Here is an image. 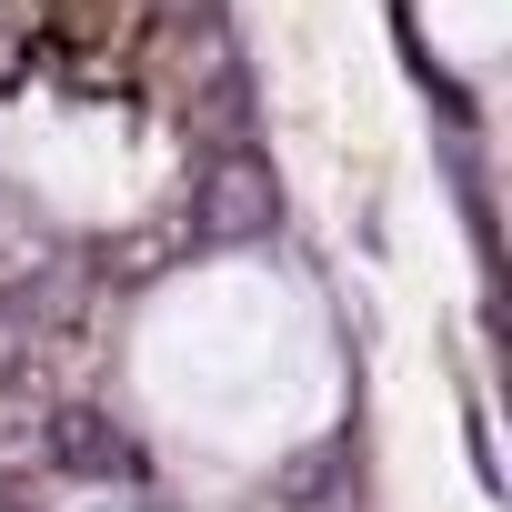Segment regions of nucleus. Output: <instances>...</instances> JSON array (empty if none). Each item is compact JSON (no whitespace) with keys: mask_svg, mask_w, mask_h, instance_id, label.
Segmentation results:
<instances>
[{"mask_svg":"<svg viewBox=\"0 0 512 512\" xmlns=\"http://www.w3.org/2000/svg\"><path fill=\"white\" fill-rule=\"evenodd\" d=\"M282 231V181L262 151H221L191 181V241H272Z\"/></svg>","mask_w":512,"mask_h":512,"instance_id":"f257e3e1","label":"nucleus"},{"mask_svg":"<svg viewBox=\"0 0 512 512\" xmlns=\"http://www.w3.org/2000/svg\"><path fill=\"white\" fill-rule=\"evenodd\" d=\"M41 452H51L61 472H91V482L131 472V442H121V432H111V412H91V402H61V412H41Z\"/></svg>","mask_w":512,"mask_h":512,"instance_id":"f03ea898","label":"nucleus"},{"mask_svg":"<svg viewBox=\"0 0 512 512\" xmlns=\"http://www.w3.org/2000/svg\"><path fill=\"white\" fill-rule=\"evenodd\" d=\"M31 342H41V322H31V302H21V292H0V382H11V372L31 362Z\"/></svg>","mask_w":512,"mask_h":512,"instance_id":"7ed1b4c3","label":"nucleus"}]
</instances>
